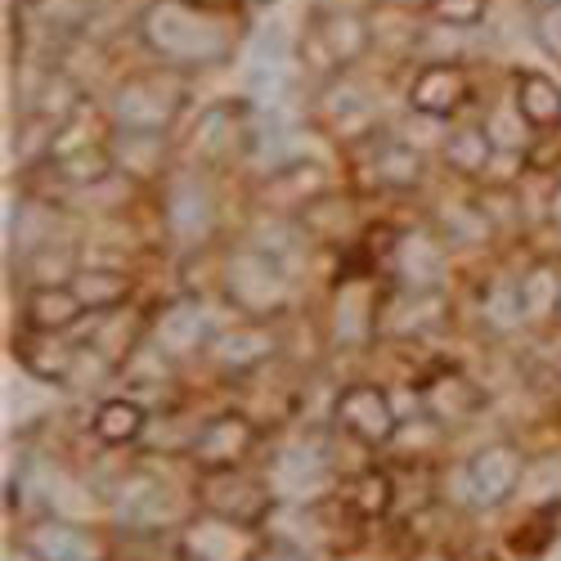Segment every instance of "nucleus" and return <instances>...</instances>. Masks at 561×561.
<instances>
[{
  "instance_id": "f257e3e1",
  "label": "nucleus",
  "mask_w": 561,
  "mask_h": 561,
  "mask_svg": "<svg viewBox=\"0 0 561 561\" xmlns=\"http://www.w3.org/2000/svg\"><path fill=\"white\" fill-rule=\"evenodd\" d=\"M149 45L175 64H211L225 55V32L216 10H203L194 0H162L149 14Z\"/></svg>"
},
{
  "instance_id": "1a4fd4ad",
  "label": "nucleus",
  "mask_w": 561,
  "mask_h": 561,
  "mask_svg": "<svg viewBox=\"0 0 561 561\" xmlns=\"http://www.w3.org/2000/svg\"><path fill=\"white\" fill-rule=\"evenodd\" d=\"M445 162L454 167V171H481L485 162H490V135L485 130H477V126H467V130H454L449 139H445Z\"/></svg>"
},
{
  "instance_id": "f8f14e48",
  "label": "nucleus",
  "mask_w": 561,
  "mask_h": 561,
  "mask_svg": "<svg viewBox=\"0 0 561 561\" xmlns=\"http://www.w3.org/2000/svg\"><path fill=\"white\" fill-rule=\"evenodd\" d=\"M535 32H539V41H543V50L561 59V5L543 10V19H539V27H535Z\"/></svg>"
},
{
  "instance_id": "9d476101",
  "label": "nucleus",
  "mask_w": 561,
  "mask_h": 561,
  "mask_svg": "<svg viewBox=\"0 0 561 561\" xmlns=\"http://www.w3.org/2000/svg\"><path fill=\"white\" fill-rule=\"evenodd\" d=\"M346 503H355L364 517H378V512H387V503H391V481H387L382 472H364V477L346 490Z\"/></svg>"
},
{
  "instance_id": "20e7f679",
  "label": "nucleus",
  "mask_w": 561,
  "mask_h": 561,
  "mask_svg": "<svg viewBox=\"0 0 561 561\" xmlns=\"http://www.w3.org/2000/svg\"><path fill=\"white\" fill-rule=\"evenodd\" d=\"M81 297H77V288H55V284H45V288H32L27 293V329L32 333H64V329H72V323L81 319Z\"/></svg>"
},
{
  "instance_id": "0eeeda50",
  "label": "nucleus",
  "mask_w": 561,
  "mask_h": 561,
  "mask_svg": "<svg viewBox=\"0 0 561 561\" xmlns=\"http://www.w3.org/2000/svg\"><path fill=\"white\" fill-rule=\"evenodd\" d=\"M72 288H77L81 306H90V310H117L126 301V293H130V284L117 270H81V278Z\"/></svg>"
},
{
  "instance_id": "9b49d317",
  "label": "nucleus",
  "mask_w": 561,
  "mask_h": 561,
  "mask_svg": "<svg viewBox=\"0 0 561 561\" xmlns=\"http://www.w3.org/2000/svg\"><path fill=\"white\" fill-rule=\"evenodd\" d=\"M485 10H490V0H427V14L449 27H472L485 19Z\"/></svg>"
},
{
  "instance_id": "f03ea898",
  "label": "nucleus",
  "mask_w": 561,
  "mask_h": 561,
  "mask_svg": "<svg viewBox=\"0 0 561 561\" xmlns=\"http://www.w3.org/2000/svg\"><path fill=\"white\" fill-rule=\"evenodd\" d=\"M337 423L355 440H364V445H382V440L396 436V413H391V404H387V396L378 387H351V391H342Z\"/></svg>"
},
{
  "instance_id": "6e6552de",
  "label": "nucleus",
  "mask_w": 561,
  "mask_h": 561,
  "mask_svg": "<svg viewBox=\"0 0 561 561\" xmlns=\"http://www.w3.org/2000/svg\"><path fill=\"white\" fill-rule=\"evenodd\" d=\"M145 432V409L130 404V400H108L100 413H95V436L108 440V445H126Z\"/></svg>"
},
{
  "instance_id": "ddd939ff",
  "label": "nucleus",
  "mask_w": 561,
  "mask_h": 561,
  "mask_svg": "<svg viewBox=\"0 0 561 561\" xmlns=\"http://www.w3.org/2000/svg\"><path fill=\"white\" fill-rule=\"evenodd\" d=\"M535 10H552V5H561V0H530Z\"/></svg>"
},
{
  "instance_id": "423d86ee",
  "label": "nucleus",
  "mask_w": 561,
  "mask_h": 561,
  "mask_svg": "<svg viewBox=\"0 0 561 561\" xmlns=\"http://www.w3.org/2000/svg\"><path fill=\"white\" fill-rule=\"evenodd\" d=\"M314 32H319L323 45H329V55L337 59V68L351 64V59H359L368 45H373V23L359 19V14H329V19H319Z\"/></svg>"
},
{
  "instance_id": "4468645a",
  "label": "nucleus",
  "mask_w": 561,
  "mask_h": 561,
  "mask_svg": "<svg viewBox=\"0 0 561 561\" xmlns=\"http://www.w3.org/2000/svg\"><path fill=\"white\" fill-rule=\"evenodd\" d=\"M194 5H203V10H220L225 0H194Z\"/></svg>"
},
{
  "instance_id": "39448f33",
  "label": "nucleus",
  "mask_w": 561,
  "mask_h": 561,
  "mask_svg": "<svg viewBox=\"0 0 561 561\" xmlns=\"http://www.w3.org/2000/svg\"><path fill=\"white\" fill-rule=\"evenodd\" d=\"M517 117L526 126H535V130L561 126V90L539 72L517 77Z\"/></svg>"
},
{
  "instance_id": "7ed1b4c3",
  "label": "nucleus",
  "mask_w": 561,
  "mask_h": 561,
  "mask_svg": "<svg viewBox=\"0 0 561 561\" xmlns=\"http://www.w3.org/2000/svg\"><path fill=\"white\" fill-rule=\"evenodd\" d=\"M462 100H467V77H462V68H449V64L423 68V72H417V81L409 85V104L417 113H427V117H445Z\"/></svg>"
}]
</instances>
